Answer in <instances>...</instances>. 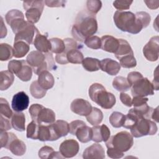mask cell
<instances>
[{"mask_svg": "<svg viewBox=\"0 0 159 159\" xmlns=\"http://www.w3.org/2000/svg\"><path fill=\"white\" fill-rule=\"evenodd\" d=\"M30 45L27 42L22 40L14 41L13 47V54L16 58L24 57L29 51Z\"/></svg>", "mask_w": 159, "mask_h": 159, "instance_id": "26", "label": "cell"}, {"mask_svg": "<svg viewBox=\"0 0 159 159\" xmlns=\"http://www.w3.org/2000/svg\"><path fill=\"white\" fill-rule=\"evenodd\" d=\"M133 144V136L127 131L118 132L109 137L106 142L107 148H112L123 153L128 151Z\"/></svg>", "mask_w": 159, "mask_h": 159, "instance_id": "6", "label": "cell"}, {"mask_svg": "<svg viewBox=\"0 0 159 159\" xmlns=\"http://www.w3.org/2000/svg\"><path fill=\"white\" fill-rule=\"evenodd\" d=\"M119 60L120 61V65L125 68H132L137 65V61L134 54L122 57Z\"/></svg>", "mask_w": 159, "mask_h": 159, "instance_id": "39", "label": "cell"}, {"mask_svg": "<svg viewBox=\"0 0 159 159\" xmlns=\"http://www.w3.org/2000/svg\"><path fill=\"white\" fill-rule=\"evenodd\" d=\"M135 15L137 19H139V21L142 23L143 28L147 27L149 25L151 20V17L148 13L143 11H140L136 12Z\"/></svg>", "mask_w": 159, "mask_h": 159, "instance_id": "44", "label": "cell"}, {"mask_svg": "<svg viewBox=\"0 0 159 159\" xmlns=\"http://www.w3.org/2000/svg\"><path fill=\"white\" fill-rule=\"evenodd\" d=\"M45 5L50 7H65L66 1H52L45 0L44 1Z\"/></svg>", "mask_w": 159, "mask_h": 159, "instance_id": "49", "label": "cell"}, {"mask_svg": "<svg viewBox=\"0 0 159 159\" xmlns=\"http://www.w3.org/2000/svg\"><path fill=\"white\" fill-rule=\"evenodd\" d=\"M5 19L15 34L21 30L28 22L24 20V14L17 9H12L8 11L6 14Z\"/></svg>", "mask_w": 159, "mask_h": 159, "instance_id": "10", "label": "cell"}, {"mask_svg": "<svg viewBox=\"0 0 159 159\" xmlns=\"http://www.w3.org/2000/svg\"><path fill=\"white\" fill-rule=\"evenodd\" d=\"M47 91V90L40 86L37 81H33L30 86V94L34 98L36 99H40L43 98L46 94Z\"/></svg>", "mask_w": 159, "mask_h": 159, "instance_id": "34", "label": "cell"}, {"mask_svg": "<svg viewBox=\"0 0 159 159\" xmlns=\"http://www.w3.org/2000/svg\"><path fill=\"white\" fill-rule=\"evenodd\" d=\"M92 140L95 142H106L110 137L111 132L109 129L107 125L102 124L101 125H94L92 127Z\"/></svg>", "mask_w": 159, "mask_h": 159, "instance_id": "18", "label": "cell"}, {"mask_svg": "<svg viewBox=\"0 0 159 159\" xmlns=\"http://www.w3.org/2000/svg\"><path fill=\"white\" fill-rule=\"evenodd\" d=\"M101 47L103 50L115 53L119 46V39L111 35H104L101 38Z\"/></svg>", "mask_w": 159, "mask_h": 159, "instance_id": "19", "label": "cell"}, {"mask_svg": "<svg viewBox=\"0 0 159 159\" xmlns=\"http://www.w3.org/2000/svg\"><path fill=\"white\" fill-rule=\"evenodd\" d=\"M79 143L74 139L64 140L59 147V151L64 158H72L76 156L79 152Z\"/></svg>", "mask_w": 159, "mask_h": 159, "instance_id": "14", "label": "cell"}, {"mask_svg": "<svg viewBox=\"0 0 159 159\" xmlns=\"http://www.w3.org/2000/svg\"><path fill=\"white\" fill-rule=\"evenodd\" d=\"M151 119L155 120L156 122H158V107H157L155 109H153Z\"/></svg>", "mask_w": 159, "mask_h": 159, "instance_id": "55", "label": "cell"}, {"mask_svg": "<svg viewBox=\"0 0 159 159\" xmlns=\"http://www.w3.org/2000/svg\"><path fill=\"white\" fill-rule=\"evenodd\" d=\"M14 56L13 48L9 44L2 43L0 44V60L7 61Z\"/></svg>", "mask_w": 159, "mask_h": 159, "instance_id": "36", "label": "cell"}, {"mask_svg": "<svg viewBox=\"0 0 159 159\" xmlns=\"http://www.w3.org/2000/svg\"><path fill=\"white\" fill-rule=\"evenodd\" d=\"M143 53L145 58L150 61H155L159 56V37L153 36L143 48Z\"/></svg>", "mask_w": 159, "mask_h": 159, "instance_id": "12", "label": "cell"}, {"mask_svg": "<svg viewBox=\"0 0 159 159\" xmlns=\"http://www.w3.org/2000/svg\"><path fill=\"white\" fill-rule=\"evenodd\" d=\"M75 135L82 143H87L92 140V128L84 124L79 127L75 132Z\"/></svg>", "mask_w": 159, "mask_h": 159, "instance_id": "23", "label": "cell"}, {"mask_svg": "<svg viewBox=\"0 0 159 159\" xmlns=\"http://www.w3.org/2000/svg\"><path fill=\"white\" fill-rule=\"evenodd\" d=\"M1 147L9 150L12 154L16 156H22L26 152L25 143L19 140L12 132L6 131L1 132L0 134Z\"/></svg>", "mask_w": 159, "mask_h": 159, "instance_id": "5", "label": "cell"}, {"mask_svg": "<svg viewBox=\"0 0 159 159\" xmlns=\"http://www.w3.org/2000/svg\"><path fill=\"white\" fill-rule=\"evenodd\" d=\"M148 101L147 98L145 97H140V96H134L132 99V105H134V107L140 106L145 104H147Z\"/></svg>", "mask_w": 159, "mask_h": 159, "instance_id": "50", "label": "cell"}, {"mask_svg": "<svg viewBox=\"0 0 159 159\" xmlns=\"http://www.w3.org/2000/svg\"><path fill=\"white\" fill-rule=\"evenodd\" d=\"M100 69L108 75L113 76L119 72L120 65L119 63L111 58H104L100 61Z\"/></svg>", "mask_w": 159, "mask_h": 159, "instance_id": "20", "label": "cell"}, {"mask_svg": "<svg viewBox=\"0 0 159 159\" xmlns=\"http://www.w3.org/2000/svg\"><path fill=\"white\" fill-rule=\"evenodd\" d=\"M29 112L32 120L39 124H51L55 121L56 117L54 111L41 104H32Z\"/></svg>", "mask_w": 159, "mask_h": 159, "instance_id": "7", "label": "cell"}, {"mask_svg": "<svg viewBox=\"0 0 159 159\" xmlns=\"http://www.w3.org/2000/svg\"><path fill=\"white\" fill-rule=\"evenodd\" d=\"M0 89L1 91L7 89L14 81V76L9 70L1 71L0 73Z\"/></svg>", "mask_w": 159, "mask_h": 159, "instance_id": "27", "label": "cell"}, {"mask_svg": "<svg viewBox=\"0 0 159 159\" xmlns=\"http://www.w3.org/2000/svg\"><path fill=\"white\" fill-rule=\"evenodd\" d=\"M131 94L133 97H145L154 94V87L147 78H142L131 86Z\"/></svg>", "mask_w": 159, "mask_h": 159, "instance_id": "11", "label": "cell"}, {"mask_svg": "<svg viewBox=\"0 0 159 159\" xmlns=\"http://www.w3.org/2000/svg\"><path fill=\"white\" fill-rule=\"evenodd\" d=\"M112 86L116 90L120 92L127 91L130 88V86L127 78L120 76L114 78L112 81Z\"/></svg>", "mask_w": 159, "mask_h": 159, "instance_id": "32", "label": "cell"}, {"mask_svg": "<svg viewBox=\"0 0 159 159\" xmlns=\"http://www.w3.org/2000/svg\"><path fill=\"white\" fill-rule=\"evenodd\" d=\"M82 65L88 71H96L100 69L99 60L92 57H86L84 58L82 61Z\"/></svg>", "mask_w": 159, "mask_h": 159, "instance_id": "31", "label": "cell"}, {"mask_svg": "<svg viewBox=\"0 0 159 159\" xmlns=\"http://www.w3.org/2000/svg\"><path fill=\"white\" fill-rule=\"evenodd\" d=\"M1 36H0V37L1 39H2V38L5 37L7 35V29L4 24V21H3L2 17H1Z\"/></svg>", "mask_w": 159, "mask_h": 159, "instance_id": "54", "label": "cell"}, {"mask_svg": "<svg viewBox=\"0 0 159 159\" xmlns=\"http://www.w3.org/2000/svg\"><path fill=\"white\" fill-rule=\"evenodd\" d=\"M98 30V22L95 16L86 11L81 12L72 27L71 33L75 39L84 42Z\"/></svg>", "mask_w": 159, "mask_h": 159, "instance_id": "1", "label": "cell"}, {"mask_svg": "<svg viewBox=\"0 0 159 159\" xmlns=\"http://www.w3.org/2000/svg\"><path fill=\"white\" fill-rule=\"evenodd\" d=\"M85 45L89 48L97 50L101 48V40L98 36L92 35L87 38L84 41Z\"/></svg>", "mask_w": 159, "mask_h": 159, "instance_id": "41", "label": "cell"}, {"mask_svg": "<svg viewBox=\"0 0 159 159\" xmlns=\"http://www.w3.org/2000/svg\"><path fill=\"white\" fill-rule=\"evenodd\" d=\"M130 54H134V52L129 42L124 39H120L119 46L118 47L117 50L114 53L116 57L118 60H119L122 57Z\"/></svg>", "mask_w": 159, "mask_h": 159, "instance_id": "29", "label": "cell"}, {"mask_svg": "<svg viewBox=\"0 0 159 159\" xmlns=\"http://www.w3.org/2000/svg\"><path fill=\"white\" fill-rule=\"evenodd\" d=\"M50 42L51 43L50 51L52 53L59 54L64 52L65 49V45L63 40L55 37V38L50 39Z\"/></svg>", "mask_w": 159, "mask_h": 159, "instance_id": "35", "label": "cell"}, {"mask_svg": "<svg viewBox=\"0 0 159 159\" xmlns=\"http://www.w3.org/2000/svg\"><path fill=\"white\" fill-rule=\"evenodd\" d=\"M84 159H102L105 158V151L101 145L94 143L85 149L83 153Z\"/></svg>", "mask_w": 159, "mask_h": 159, "instance_id": "17", "label": "cell"}, {"mask_svg": "<svg viewBox=\"0 0 159 159\" xmlns=\"http://www.w3.org/2000/svg\"><path fill=\"white\" fill-rule=\"evenodd\" d=\"M39 129V124L32 120L30 122L26 129V137L28 139L33 140L38 139V132Z\"/></svg>", "mask_w": 159, "mask_h": 159, "instance_id": "38", "label": "cell"}, {"mask_svg": "<svg viewBox=\"0 0 159 159\" xmlns=\"http://www.w3.org/2000/svg\"><path fill=\"white\" fill-rule=\"evenodd\" d=\"M144 2L147 4V7L151 9H155L158 7V1H145Z\"/></svg>", "mask_w": 159, "mask_h": 159, "instance_id": "53", "label": "cell"}, {"mask_svg": "<svg viewBox=\"0 0 159 159\" xmlns=\"http://www.w3.org/2000/svg\"><path fill=\"white\" fill-rule=\"evenodd\" d=\"M1 119V123H0V130L1 132L2 131H7L11 129L12 124L11 122H10L8 118L1 115L0 116Z\"/></svg>", "mask_w": 159, "mask_h": 159, "instance_id": "47", "label": "cell"}, {"mask_svg": "<svg viewBox=\"0 0 159 159\" xmlns=\"http://www.w3.org/2000/svg\"><path fill=\"white\" fill-rule=\"evenodd\" d=\"M133 1H114L113 2L114 7L119 11L127 10L130 8Z\"/></svg>", "mask_w": 159, "mask_h": 159, "instance_id": "45", "label": "cell"}, {"mask_svg": "<svg viewBox=\"0 0 159 159\" xmlns=\"http://www.w3.org/2000/svg\"><path fill=\"white\" fill-rule=\"evenodd\" d=\"M86 7L90 13L95 14L100 11L102 7V2L98 0H88L86 2Z\"/></svg>", "mask_w": 159, "mask_h": 159, "instance_id": "42", "label": "cell"}, {"mask_svg": "<svg viewBox=\"0 0 159 159\" xmlns=\"http://www.w3.org/2000/svg\"><path fill=\"white\" fill-rule=\"evenodd\" d=\"M26 61L37 75L43 71L52 70L55 66L54 58L50 52L43 54L38 50L32 51L27 56Z\"/></svg>", "mask_w": 159, "mask_h": 159, "instance_id": "3", "label": "cell"}, {"mask_svg": "<svg viewBox=\"0 0 159 159\" xmlns=\"http://www.w3.org/2000/svg\"><path fill=\"white\" fill-rule=\"evenodd\" d=\"M143 77V75L140 73L138 71H132L128 74L127 80L131 87V86L133 84H134L136 81L142 78Z\"/></svg>", "mask_w": 159, "mask_h": 159, "instance_id": "46", "label": "cell"}, {"mask_svg": "<svg viewBox=\"0 0 159 159\" xmlns=\"http://www.w3.org/2000/svg\"><path fill=\"white\" fill-rule=\"evenodd\" d=\"M107 154L109 157L111 158H114V159L120 158L124 156L123 152H120L112 148H107Z\"/></svg>", "mask_w": 159, "mask_h": 159, "instance_id": "51", "label": "cell"}, {"mask_svg": "<svg viewBox=\"0 0 159 159\" xmlns=\"http://www.w3.org/2000/svg\"><path fill=\"white\" fill-rule=\"evenodd\" d=\"M34 45L36 49L43 53H48L51 50V43L47 39V36L39 32L37 34L34 39Z\"/></svg>", "mask_w": 159, "mask_h": 159, "instance_id": "21", "label": "cell"}, {"mask_svg": "<svg viewBox=\"0 0 159 159\" xmlns=\"http://www.w3.org/2000/svg\"><path fill=\"white\" fill-rule=\"evenodd\" d=\"M87 121L93 125H99L103 119V114L102 111L97 107H93L91 112L86 116Z\"/></svg>", "mask_w": 159, "mask_h": 159, "instance_id": "30", "label": "cell"}, {"mask_svg": "<svg viewBox=\"0 0 159 159\" xmlns=\"http://www.w3.org/2000/svg\"><path fill=\"white\" fill-rule=\"evenodd\" d=\"M113 19L116 27L123 32L137 34L143 29V25L137 19L135 15L130 11H117L114 13Z\"/></svg>", "mask_w": 159, "mask_h": 159, "instance_id": "2", "label": "cell"}, {"mask_svg": "<svg viewBox=\"0 0 159 159\" xmlns=\"http://www.w3.org/2000/svg\"><path fill=\"white\" fill-rule=\"evenodd\" d=\"M39 32L38 29L33 24L27 22V24L15 34L14 41L22 40L30 45L32 43L35 35Z\"/></svg>", "mask_w": 159, "mask_h": 159, "instance_id": "13", "label": "cell"}, {"mask_svg": "<svg viewBox=\"0 0 159 159\" xmlns=\"http://www.w3.org/2000/svg\"><path fill=\"white\" fill-rule=\"evenodd\" d=\"M44 4V1H28L23 2L24 9L26 11L25 15L28 22L34 24L40 20Z\"/></svg>", "mask_w": 159, "mask_h": 159, "instance_id": "9", "label": "cell"}, {"mask_svg": "<svg viewBox=\"0 0 159 159\" xmlns=\"http://www.w3.org/2000/svg\"><path fill=\"white\" fill-rule=\"evenodd\" d=\"M0 112L1 115L10 119L12 117L13 113L10 108L9 104L7 100L4 98H0Z\"/></svg>", "mask_w": 159, "mask_h": 159, "instance_id": "40", "label": "cell"}, {"mask_svg": "<svg viewBox=\"0 0 159 159\" xmlns=\"http://www.w3.org/2000/svg\"><path fill=\"white\" fill-rule=\"evenodd\" d=\"M37 81L40 86L46 90L53 88L55 83L53 75L47 70L43 71L39 75Z\"/></svg>", "mask_w": 159, "mask_h": 159, "instance_id": "22", "label": "cell"}, {"mask_svg": "<svg viewBox=\"0 0 159 159\" xmlns=\"http://www.w3.org/2000/svg\"><path fill=\"white\" fill-rule=\"evenodd\" d=\"M32 70H33L31 66L27 63L26 61H24L21 70L16 75V76L22 81H28L32 78Z\"/></svg>", "mask_w": 159, "mask_h": 159, "instance_id": "33", "label": "cell"}, {"mask_svg": "<svg viewBox=\"0 0 159 159\" xmlns=\"http://www.w3.org/2000/svg\"><path fill=\"white\" fill-rule=\"evenodd\" d=\"M125 119V115L119 112H113L109 117V122L115 128L122 127Z\"/></svg>", "mask_w": 159, "mask_h": 159, "instance_id": "37", "label": "cell"}, {"mask_svg": "<svg viewBox=\"0 0 159 159\" xmlns=\"http://www.w3.org/2000/svg\"><path fill=\"white\" fill-rule=\"evenodd\" d=\"M120 99L121 102L126 106L131 107L132 106V102L130 96L124 92H122L120 94Z\"/></svg>", "mask_w": 159, "mask_h": 159, "instance_id": "52", "label": "cell"}, {"mask_svg": "<svg viewBox=\"0 0 159 159\" xmlns=\"http://www.w3.org/2000/svg\"><path fill=\"white\" fill-rule=\"evenodd\" d=\"M25 115L22 112H16L13 113L11 119V124L12 127L19 132L24 131L25 129Z\"/></svg>", "mask_w": 159, "mask_h": 159, "instance_id": "24", "label": "cell"}, {"mask_svg": "<svg viewBox=\"0 0 159 159\" xmlns=\"http://www.w3.org/2000/svg\"><path fill=\"white\" fill-rule=\"evenodd\" d=\"M24 62V60H11L8 63L9 71L16 75L21 70L23 66Z\"/></svg>", "mask_w": 159, "mask_h": 159, "instance_id": "43", "label": "cell"}, {"mask_svg": "<svg viewBox=\"0 0 159 159\" xmlns=\"http://www.w3.org/2000/svg\"><path fill=\"white\" fill-rule=\"evenodd\" d=\"M89 96L91 99L104 109H111L116 104L115 96L106 91L99 83H93L89 88Z\"/></svg>", "mask_w": 159, "mask_h": 159, "instance_id": "4", "label": "cell"}, {"mask_svg": "<svg viewBox=\"0 0 159 159\" xmlns=\"http://www.w3.org/2000/svg\"><path fill=\"white\" fill-rule=\"evenodd\" d=\"M51 124L58 139L66 136L70 132V125L65 120H57Z\"/></svg>", "mask_w": 159, "mask_h": 159, "instance_id": "25", "label": "cell"}, {"mask_svg": "<svg viewBox=\"0 0 159 159\" xmlns=\"http://www.w3.org/2000/svg\"><path fill=\"white\" fill-rule=\"evenodd\" d=\"M71 111L81 116H88L92 111L93 107L88 101L83 99H75L70 105Z\"/></svg>", "mask_w": 159, "mask_h": 159, "instance_id": "15", "label": "cell"}, {"mask_svg": "<svg viewBox=\"0 0 159 159\" xmlns=\"http://www.w3.org/2000/svg\"><path fill=\"white\" fill-rule=\"evenodd\" d=\"M130 129L131 135L139 138L145 135H155L157 132L158 127L154 121L145 118H139Z\"/></svg>", "mask_w": 159, "mask_h": 159, "instance_id": "8", "label": "cell"}, {"mask_svg": "<svg viewBox=\"0 0 159 159\" xmlns=\"http://www.w3.org/2000/svg\"><path fill=\"white\" fill-rule=\"evenodd\" d=\"M39 157L42 159L63 158H64L59 152H55L53 148L49 146H43L39 151Z\"/></svg>", "mask_w": 159, "mask_h": 159, "instance_id": "28", "label": "cell"}, {"mask_svg": "<svg viewBox=\"0 0 159 159\" xmlns=\"http://www.w3.org/2000/svg\"><path fill=\"white\" fill-rule=\"evenodd\" d=\"M29 104V98L24 91H20L14 95L11 106L15 112H21L25 110Z\"/></svg>", "mask_w": 159, "mask_h": 159, "instance_id": "16", "label": "cell"}, {"mask_svg": "<svg viewBox=\"0 0 159 159\" xmlns=\"http://www.w3.org/2000/svg\"><path fill=\"white\" fill-rule=\"evenodd\" d=\"M86 124V123L80 120H75L72 121L69 125H70V133L73 135H75L76 130L80 127L81 126Z\"/></svg>", "mask_w": 159, "mask_h": 159, "instance_id": "48", "label": "cell"}]
</instances>
